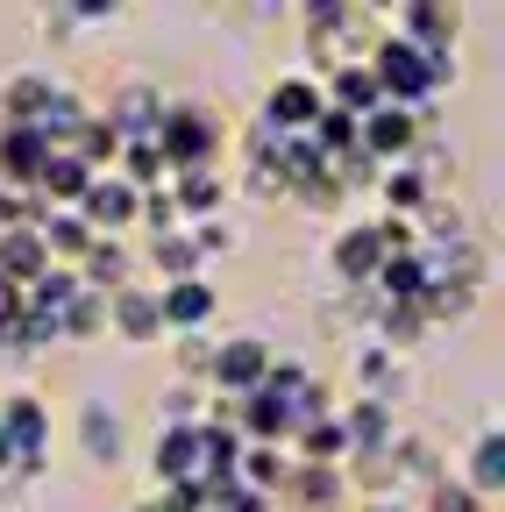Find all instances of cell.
Here are the masks:
<instances>
[{
	"label": "cell",
	"mask_w": 505,
	"mask_h": 512,
	"mask_svg": "<svg viewBox=\"0 0 505 512\" xmlns=\"http://www.w3.org/2000/svg\"><path fill=\"white\" fill-rule=\"evenodd\" d=\"M150 143H157L164 171H200V164H221V121L193 100H164V121Z\"/></svg>",
	"instance_id": "cell-1"
},
{
	"label": "cell",
	"mask_w": 505,
	"mask_h": 512,
	"mask_svg": "<svg viewBox=\"0 0 505 512\" xmlns=\"http://www.w3.org/2000/svg\"><path fill=\"white\" fill-rule=\"evenodd\" d=\"M264 370H271V342L264 335H221L207 349L200 384H207L214 399H242V392H257V384H264Z\"/></svg>",
	"instance_id": "cell-2"
},
{
	"label": "cell",
	"mask_w": 505,
	"mask_h": 512,
	"mask_svg": "<svg viewBox=\"0 0 505 512\" xmlns=\"http://www.w3.org/2000/svg\"><path fill=\"white\" fill-rule=\"evenodd\" d=\"M356 157L377 164V171H392V164L420 157V114H406V107H377V114H363V121H356Z\"/></svg>",
	"instance_id": "cell-3"
},
{
	"label": "cell",
	"mask_w": 505,
	"mask_h": 512,
	"mask_svg": "<svg viewBox=\"0 0 505 512\" xmlns=\"http://www.w3.org/2000/svg\"><path fill=\"white\" fill-rule=\"evenodd\" d=\"M136 207H143V192L121 178V171H93V185L79 192V221L93 235H114V242L136 228Z\"/></svg>",
	"instance_id": "cell-4"
},
{
	"label": "cell",
	"mask_w": 505,
	"mask_h": 512,
	"mask_svg": "<svg viewBox=\"0 0 505 512\" xmlns=\"http://www.w3.org/2000/svg\"><path fill=\"white\" fill-rule=\"evenodd\" d=\"M321 114H328L321 79H313V72H292V79H278V86L264 93V136H306Z\"/></svg>",
	"instance_id": "cell-5"
},
{
	"label": "cell",
	"mask_w": 505,
	"mask_h": 512,
	"mask_svg": "<svg viewBox=\"0 0 505 512\" xmlns=\"http://www.w3.org/2000/svg\"><path fill=\"white\" fill-rule=\"evenodd\" d=\"M0 427H8L15 456H22V477H36L50 463V406L36 392H8V399H0Z\"/></svg>",
	"instance_id": "cell-6"
},
{
	"label": "cell",
	"mask_w": 505,
	"mask_h": 512,
	"mask_svg": "<svg viewBox=\"0 0 505 512\" xmlns=\"http://www.w3.org/2000/svg\"><path fill=\"white\" fill-rule=\"evenodd\" d=\"M214 313H221V292L207 278H178L157 292V320H164V335H207L214 328Z\"/></svg>",
	"instance_id": "cell-7"
},
{
	"label": "cell",
	"mask_w": 505,
	"mask_h": 512,
	"mask_svg": "<svg viewBox=\"0 0 505 512\" xmlns=\"http://www.w3.org/2000/svg\"><path fill=\"white\" fill-rule=\"evenodd\" d=\"M292 512H349V470L342 463H292V484L278 491Z\"/></svg>",
	"instance_id": "cell-8"
},
{
	"label": "cell",
	"mask_w": 505,
	"mask_h": 512,
	"mask_svg": "<svg viewBox=\"0 0 505 512\" xmlns=\"http://www.w3.org/2000/svg\"><path fill=\"white\" fill-rule=\"evenodd\" d=\"M100 121L114 128L121 143H150V136H157V121H164V86H150V79H129V86L114 93V107H107Z\"/></svg>",
	"instance_id": "cell-9"
},
{
	"label": "cell",
	"mask_w": 505,
	"mask_h": 512,
	"mask_svg": "<svg viewBox=\"0 0 505 512\" xmlns=\"http://www.w3.org/2000/svg\"><path fill=\"white\" fill-rule=\"evenodd\" d=\"M107 328H114L121 342H136V349L164 342V320H157V292H150V285H121V292H107Z\"/></svg>",
	"instance_id": "cell-10"
},
{
	"label": "cell",
	"mask_w": 505,
	"mask_h": 512,
	"mask_svg": "<svg viewBox=\"0 0 505 512\" xmlns=\"http://www.w3.org/2000/svg\"><path fill=\"white\" fill-rule=\"evenodd\" d=\"M328 264H335L342 285H370L377 264H385V242H377L370 221H349V228H335V242H328Z\"/></svg>",
	"instance_id": "cell-11"
},
{
	"label": "cell",
	"mask_w": 505,
	"mask_h": 512,
	"mask_svg": "<svg viewBox=\"0 0 505 512\" xmlns=\"http://www.w3.org/2000/svg\"><path fill=\"white\" fill-rule=\"evenodd\" d=\"M321 100H328V114H342V121H363V114L385 107V93H377V79H370V64H335V72H321Z\"/></svg>",
	"instance_id": "cell-12"
},
{
	"label": "cell",
	"mask_w": 505,
	"mask_h": 512,
	"mask_svg": "<svg viewBox=\"0 0 505 512\" xmlns=\"http://www.w3.org/2000/svg\"><path fill=\"white\" fill-rule=\"evenodd\" d=\"M43 157H50V143L36 136V128H15V121H0V185H15V192H36V178H43Z\"/></svg>",
	"instance_id": "cell-13"
},
{
	"label": "cell",
	"mask_w": 505,
	"mask_h": 512,
	"mask_svg": "<svg viewBox=\"0 0 505 512\" xmlns=\"http://www.w3.org/2000/svg\"><path fill=\"white\" fill-rule=\"evenodd\" d=\"M392 36L399 43H413V50H427V57H441V50H456V29H463V15L456 8H420V0H413V8H392Z\"/></svg>",
	"instance_id": "cell-14"
},
{
	"label": "cell",
	"mask_w": 505,
	"mask_h": 512,
	"mask_svg": "<svg viewBox=\"0 0 505 512\" xmlns=\"http://www.w3.org/2000/svg\"><path fill=\"white\" fill-rule=\"evenodd\" d=\"M399 392H406V356H392L385 342H363V356H356V399L392 406Z\"/></svg>",
	"instance_id": "cell-15"
},
{
	"label": "cell",
	"mask_w": 505,
	"mask_h": 512,
	"mask_svg": "<svg viewBox=\"0 0 505 512\" xmlns=\"http://www.w3.org/2000/svg\"><path fill=\"white\" fill-rule=\"evenodd\" d=\"M377 200H385V214L413 221V214H420V207L434 200V185H427L420 157H406V164H392V171H377Z\"/></svg>",
	"instance_id": "cell-16"
},
{
	"label": "cell",
	"mask_w": 505,
	"mask_h": 512,
	"mask_svg": "<svg viewBox=\"0 0 505 512\" xmlns=\"http://www.w3.org/2000/svg\"><path fill=\"white\" fill-rule=\"evenodd\" d=\"M477 498H498L505 491V434H498V420H484L477 427V441H470V477H463Z\"/></svg>",
	"instance_id": "cell-17"
},
{
	"label": "cell",
	"mask_w": 505,
	"mask_h": 512,
	"mask_svg": "<svg viewBox=\"0 0 505 512\" xmlns=\"http://www.w3.org/2000/svg\"><path fill=\"white\" fill-rule=\"evenodd\" d=\"M79 441H86V456L93 463H114L121 456V420H114V406H100V399H86V413H79Z\"/></svg>",
	"instance_id": "cell-18"
},
{
	"label": "cell",
	"mask_w": 505,
	"mask_h": 512,
	"mask_svg": "<svg viewBox=\"0 0 505 512\" xmlns=\"http://www.w3.org/2000/svg\"><path fill=\"white\" fill-rule=\"evenodd\" d=\"M420 512H491V498H477L463 477H449V470H441V477L420 491Z\"/></svg>",
	"instance_id": "cell-19"
},
{
	"label": "cell",
	"mask_w": 505,
	"mask_h": 512,
	"mask_svg": "<svg viewBox=\"0 0 505 512\" xmlns=\"http://www.w3.org/2000/svg\"><path fill=\"white\" fill-rule=\"evenodd\" d=\"M150 264L164 271V285L200 278V256H193V242H185V228H171V235H157V242H150Z\"/></svg>",
	"instance_id": "cell-20"
},
{
	"label": "cell",
	"mask_w": 505,
	"mask_h": 512,
	"mask_svg": "<svg viewBox=\"0 0 505 512\" xmlns=\"http://www.w3.org/2000/svg\"><path fill=\"white\" fill-rule=\"evenodd\" d=\"M107 328V299L100 292H79V306H72V320H65V342H86V335H100Z\"/></svg>",
	"instance_id": "cell-21"
},
{
	"label": "cell",
	"mask_w": 505,
	"mask_h": 512,
	"mask_svg": "<svg viewBox=\"0 0 505 512\" xmlns=\"http://www.w3.org/2000/svg\"><path fill=\"white\" fill-rule=\"evenodd\" d=\"M0 484H29V477H22V456H15V441H8V427H0Z\"/></svg>",
	"instance_id": "cell-22"
},
{
	"label": "cell",
	"mask_w": 505,
	"mask_h": 512,
	"mask_svg": "<svg viewBox=\"0 0 505 512\" xmlns=\"http://www.w3.org/2000/svg\"><path fill=\"white\" fill-rule=\"evenodd\" d=\"M15 320H22V292L0 278V328H15Z\"/></svg>",
	"instance_id": "cell-23"
},
{
	"label": "cell",
	"mask_w": 505,
	"mask_h": 512,
	"mask_svg": "<svg viewBox=\"0 0 505 512\" xmlns=\"http://www.w3.org/2000/svg\"><path fill=\"white\" fill-rule=\"evenodd\" d=\"M136 512H157V498H143V505H136Z\"/></svg>",
	"instance_id": "cell-24"
}]
</instances>
